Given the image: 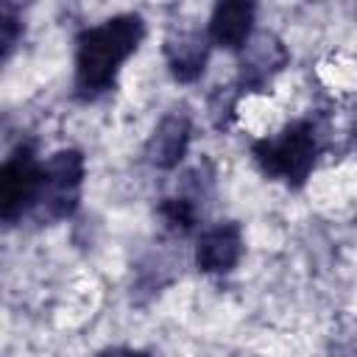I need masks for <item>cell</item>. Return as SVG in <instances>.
Returning a JSON list of instances; mask_svg holds the SVG:
<instances>
[{
    "instance_id": "cell-1",
    "label": "cell",
    "mask_w": 357,
    "mask_h": 357,
    "mask_svg": "<svg viewBox=\"0 0 357 357\" xmlns=\"http://www.w3.org/2000/svg\"><path fill=\"white\" fill-rule=\"evenodd\" d=\"M145 36V20L134 11L84 28L75 39V95L92 100L109 92L117 81L123 61L137 53Z\"/></svg>"
},
{
    "instance_id": "cell-2",
    "label": "cell",
    "mask_w": 357,
    "mask_h": 357,
    "mask_svg": "<svg viewBox=\"0 0 357 357\" xmlns=\"http://www.w3.org/2000/svg\"><path fill=\"white\" fill-rule=\"evenodd\" d=\"M251 156L262 176L301 187L318 159V131L310 120H293L276 134L262 137L251 145Z\"/></svg>"
},
{
    "instance_id": "cell-3",
    "label": "cell",
    "mask_w": 357,
    "mask_h": 357,
    "mask_svg": "<svg viewBox=\"0 0 357 357\" xmlns=\"http://www.w3.org/2000/svg\"><path fill=\"white\" fill-rule=\"evenodd\" d=\"M84 156L75 148H64L50 153L42 162L39 198L33 206V218L42 223H56L70 218L78 209L81 187H84Z\"/></svg>"
},
{
    "instance_id": "cell-4",
    "label": "cell",
    "mask_w": 357,
    "mask_h": 357,
    "mask_svg": "<svg viewBox=\"0 0 357 357\" xmlns=\"http://www.w3.org/2000/svg\"><path fill=\"white\" fill-rule=\"evenodd\" d=\"M42 181V162L31 142H20L3 162L0 170V218L6 226L33 215Z\"/></svg>"
},
{
    "instance_id": "cell-5",
    "label": "cell",
    "mask_w": 357,
    "mask_h": 357,
    "mask_svg": "<svg viewBox=\"0 0 357 357\" xmlns=\"http://www.w3.org/2000/svg\"><path fill=\"white\" fill-rule=\"evenodd\" d=\"M190 137H192L190 112L187 106H176L159 120L151 139L145 142V159L159 170H173L184 159L190 148Z\"/></svg>"
},
{
    "instance_id": "cell-6",
    "label": "cell",
    "mask_w": 357,
    "mask_h": 357,
    "mask_svg": "<svg viewBox=\"0 0 357 357\" xmlns=\"http://www.w3.org/2000/svg\"><path fill=\"white\" fill-rule=\"evenodd\" d=\"M209 47H212V39L204 28H190V25L170 28L165 39V59H167L170 75L181 84L195 81L204 73Z\"/></svg>"
},
{
    "instance_id": "cell-7",
    "label": "cell",
    "mask_w": 357,
    "mask_h": 357,
    "mask_svg": "<svg viewBox=\"0 0 357 357\" xmlns=\"http://www.w3.org/2000/svg\"><path fill=\"white\" fill-rule=\"evenodd\" d=\"M240 53H243V59H240V86L243 89H265L271 84V78L287 64L284 45L268 31L254 33Z\"/></svg>"
},
{
    "instance_id": "cell-8",
    "label": "cell",
    "mask_w": 357,
    "mask_h": 357,
    "mask_svg": "<svg viewBox=\"0 0 357 357\" xmlns=\"http://www.w3.org/2000/svg\"><path fill=\"white\" fill-rule=\"evenodd\" d=\"M243 257V231L234 220L215 223L198 237L195 265L204 273H229Z\"/></svg>"
},
{
    "instance_id": "cell-9",
    "label": "cell",
    "mask_w": 357,
    "mask_h": 357,
    "mask_svg": "<svg viewBox=\"0 0 357 357\" xmlns=\"http://www.w3.org/2000/svg\"><path fill=\"white\" fill-rule=\"evenodd\" d=\"M254 14L257 8L251 3H240V0L218 3L206 22V33L212 45L226 50H243L254 36Z\"/></svg>"
},
{
    "instance_id": "cell-10",
    "label": "cell",
    "mask_w": 357,
    "mask_h": 357,
    "mask_svg": "<svg viewBox=\"0 0 357 357\" xmlns=\"http://www.w3.org/2000/svg\"><path fill=\"white\" fill-rule=\"evenodd\" d=\"M159 215L165 218V223L173 229V231H192L198 226V206L192 198L187 195H176V198H165L159 204Z\"/></svg>"
},
{
    "instance_id": "cell-11",
    "label": "cell",
    "mask_w": 357,
    "mask_h": 357,
    "mask_svg": "<svg viewBox=\"0 0 357 357\" xmlns=\"http://www.w3.org/2000/svg\"><path fill=\"white\" fill-rule=\"evenodd\" d=\"M20 31H22V25H20L17 8L6 3V6L0 8V47H3V59L11 56L17 39H20Z\"/></svg>"
},
{
    "instance_id": "cell-12",
    "label": "cell",
    "mask_w": 357,
    "mask_h": 357,
    "mask_svg": "<svg viewBox=\"0 0 357 357\" xmlns=\"http://www.w3.org/2000/svg\"><path fill=\"white\" fill-rule=\"evenodd\" d=\"M100 357H151V354L148 351H139V349H109Z\"/></svg>"
}]
</instances>
